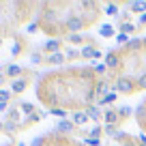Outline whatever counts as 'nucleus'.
<instances>
[{
  "mask_svg": "<svg viewBox=\"0 0 146 146\" xmlns=\"http://www.w3.org/2000/svg\"><path fill=\"white\" fill-rule=\"evenodd\" d=\"M137 90V82L131 78H118L114 82V92H123V95H131Z\"/></svg>",
  "mask_w": 146,
  "mask_h": 146,
  "instance_id": "obj_1",
  "label": "nucleus"
},
{
  "mask_svg": "<svg viewBox=\"0 0 146 146\" xmlns=\"http://www.w3.org/2000/svg\"><path fill=\"white\" fill-rule=\"evenodd\" d=\"M86 28V22H84V17H80V15H71V17H67V22H64V30L71 32V35H78V30H84Z\"/></svg>",
  "mask_w": 146,
  "mask_h": 146,
  "instance_id": "obj_2",
  "label": "nucleus"
},
{
  "mask_svg": "<svg viewBox=\"0 0 146 146\" xmlns=\"http://www.w3.org/2000/svg\"><path fill=\"white\" fill-rule=\"evenodd\" d=\"M95 92L101 97V99H103L105 95H110V92H112V90H110V82H108V80H103V78L97 80V82H95Z\"/></svg>",
  "mask_w": 146,
  "mask_h": 146,
  "instance_id": "obj_3",
  "label": "nucleus"
},
{
  "mask_svg": "<svg viewBox=\"0 0 146 146\" xmlns=\"http://www.w3.org/2000/svg\"><path fill=\"white\" fill-rule=\"evenodd\" d=\"M60 45H62V41H60V39H50L47 43H43L41 50H43V52H47V56H50V54H58Z\"/></svg>",
  "mask_w": 146,
  "mask_h": 146,
  "instance_id": "obj_4",
  "label": "nucleus"
},
{
  "mask_svg": "<svg viewBox=\"0 0 146 146\" xmlns=\"http://www.w3.org/2000/svg\"><path fill=\"white\" fill-rule=\"evenodd\" d=\"M118 64H120V58H118L116 52H110V54L105 56V67L108 69H114V67H118Z\"/></svg>",
  "mask_w": 146,
  "mask_h": 146,
  "instance_id": "obj_5",
  "label": "nucleus"
},
{
  "mask_svg": "<svg viewBox=\"0 0 146 146\" xmlns=\"http://www.w3.org/2000/svg\"><path fill=\"white\" fill-rule=\"evenodd\" d=\"M11 88H13V92H15V95H19V92H24V90L28 88V80H24V78L15 80V82H13V86H11Z\"/></svg>",
  "mask_w": 146,
  "mask_h": 146,
  "instance_id": "obj_6",
  "label": "nucleus"
},
{
  "mask_svg": "<svg viewBox=\"0 0 146 146\" xmlns=\"http://www.w3.org/2000/svg\"><path fill=\"white\" fill-rule=\"evenodd\" d=\"M129 9H131V13H146V2L144 0H135V2H131L129 5Z\"/></svg>",
  "mask_w": 146,
  "mask_h": 146,
  "instance_id": "obj_7",
  "label": "nucleus"
},
{
  "mask_svg": "<svg viewBox=\"0 0 146 146\" xmlns=\"http://www.w3.org/2000/svg\"><path fill=\"white\" fill-rule=\"evenodd\" d=\"M103 118H105V123H108V125H116L120 120V116H118V112H114V110H108V112L103 114Z\"/></svg>",
  "mask_w": 146,
  "mask_h": 146,
  "instance_id": "obj_8",
  "label": "nucleus"
},
{
  "mask_svg": "<svg viewBox=\"0 0 146 146\" xmlns=\"http://www.w3.org/2000/svg\"><path fill=\"white\" fill-rule=\"evenodd\" d=\"M64 60H67V56L58 52V54H50V56L45 58V62H50V64H62Z\"/></svg>",
  "mask_w": 146,
  "mask_h": 146,
  "instance_id": "obj_9",
  "label": "nucleus"
},
{
  "mask_svg": "<svg viewBox=\"0 0 146 146\" xmlns=\"http://www.w3.org/2000/svg\"><path fill=\"white\" fill-rule=\"evenodd\" d=\"M58 131H62V133L75 131V123H71V120H60L58 123Z\"/></svg>",
  "mask_w": 146,
  "mask_h": 146,
  "instance_id": "obj_10",
  "label": "nucleus"
},
{
  "mask_svg": "<svg viewBox=\"0 0 146 146\" xmlns=\"http://www.w3.org/2000/svg\"><path fill=\"white\" fill-rule=\"evenodd\" d=\"M73 123L75 125H86L88 123V114L86 112H75V114H73Z\"/></svg>",
  "mask_w": 146,
  "mask_h": 146,
  "instance_id": "obj_11",
  "label": "nucleus"
},
{
  "mask_svg": "<svg viewBox=\"0 0 146 146\" xmlns=\"http://www.w3.org/2000/svg\"><path fill=\"white\" fill-rule=\"evenodd\" d=\"M101 36H105V39H110V36H114V26H110V24H103V26L99 28Z\"/></svg>",
  "mask_w": 146,
  "mask_h": 146,
  "instance_id": "obj_12",
  "label": "nucleus"
},
{
  "mask_svg": "<svg viewBox=\"0 0 146 146\" xmlns=\"http://www.w3.org/2000/svg\"><path fill=\"white\" fill-rule=\"evenodd\" d=\"M84 112H86L88 114V118H99V108H97V105H86V108H84Z\"/></svg>",
  "mask_w": 146,
  "mask_h": 146,
  "instance_id": "obj_13",
  "label": "nucleus"
},
{
  "mask_svg": "<svg viewBox=\"0 0 146 146\" xmlns=\"http://www.w3.org/2000/svg\"><path fill=\"white\" fill-rule=\"evenodd\" d=\"M5 71H7V75H9V78H17L19 73H22V67H17V64H9Z\"/></svg>",
  "mask_w": 146,
  "mask_h": 146,
  "instance_id": "obj_14",
  "label": "nucleus"
},
{
  "mask_svg": "<svg viewBox=\"0 0 146 146\" xmlns=\"http://www.w3.org/2000/svg\"><path fill=\"white\" fill-rule=\"evenodd\" d=\"M116 97H118V95H116V92L112 90L110 95H105L103 99H99V105H108V103H114V101H116Z\"/></svg>",
  "mask_w": 146,
  "mask_h": 146,
  "instance_id": "obj_15",
  "label": "nucleus"
},
{
  "mask_svg": "<svg viewBox=\"0 0 146 146\" xmlns=\"http://www.w3.org/2000/svg\"><path fill=\"white\" fill-rule=\"evenodd\" d=\"M120 32H123V35H129V32H133V30H135V24H129V22H123V24H120Z\"/></svg>",
  "mask_w": 146,
  "mask_h": 146,
  "instance_id": "obj_16",
  "label": "nucleus"
},
{
  "mask_svg": "<svg viewBox=\"0 0 146 146\" xmlns=\"http://www.w3.org/2000/svg\"><path fill=\"white\" fill-rule=\"evenodd\" d=\"M95 47L92 45H86V47H82V58H95Z\"/></svg>",
  "mask_w": 146,
  "mask_h": 146,
  "instance_id": "obj_17",
  "label": "nucleus"
},
{
  "mask_svg": "<svg viewBox=\"0 0 146 146\" xmlns=\"http://www.w3.org/2000/svg\"><path fill=\"white\" fill-rule=\"evenodd\" d=\"M41 60H43L41 52H32V54H30V62L32 64H41Z\"/></svg>",
  "mask_w": 146,
  "mask_h": 146,
  "instance_id": "obj_18",
  "label": "nucleus"
},
{
  "mask_svg": "<svg viewBox=\"0 0 146 146\" xmlns=\"http://www.w3.org/2000/svg\"><path fill=\"white\" fill-rule=\"evenodd\" d=\"M67 41H69V43H84V36H82V35H69Z\"/></svg>",
  "mask_w": 146,
  "mask_h": 146,
  "instance_id": "obj_19",
  "label": "nucleus"
},
{
  "mask_svg": "<svg viewBox=\"0 0 146 146\" xmlns=\"http://www.w3.org/2000/svg\"><path fill=\"white\" fill-rule=\"evenodd\" d=\"M50 114L58 116V118H64V116H67V112H64V110H60V108H52V110H50Z\"/></svg>",
  "mask_w": 146,
  "mask_h": 146,
  "instance_id": "obj_20",
  "label": "nucleus"
},
{
  "mask_svg": "<svg viewBox=\"0 0 146 146\" xmlns=\"http://www.w3.org/2000/svg\"><path fill=\"white\" fill-rule=\"evenodd\" d=\"M140 45H142V39H131V41L127 43V47H129V50H137Z\"/></svg>",
  "mask_w": 146,
  "mask_h": 146,
  "instance_id": "obj_21",
  "label": "nucleus"
},
{
  "mask_svg": "<svg viewBox=\"0 0 146 146\" xmlns=\"http://www.w3.org/2000/svg\"><path fill=\"white\" fill-rule=\"evenodd\" d=\"M80 56H82V52H78V50H67V60L80 58Z\"/></svg>",
  "mask_w": 146,
  "mask_h": 146,
  "instance_id": "obj_22",
  "label": "nucleus"
},
{
  "mask_svg": "<svg viewBox=\"0 0 146 146\" xmlns=\"http://www.w3.org/2000/svg\"><path fill=\"white\" fill-rule=\"evenodd\" d=\"M11 99V92L9 90H0V103H7Z\"/></svg>",
  "mask_w": 146,
  "mask_h": 146,
  "instance_id": "obj_23",
  "label": "nucleus"
},
{
  "mask_svg": "<svg viewBox=\"0 0 146 146\" xmlns=\"http://www.w3.org/2000/svg\"><path fill=\"white\" fill-rule=\"evenodd\" d=\"M129 114H131V108H120L118 110V116H120V118H127Z\"/></svg>",
  "mask_w": 146,
  "mask_h": 146,
  "instance_id": "obj_24",
  "label": "nucleus"
},
{
  "mask_svg": "<svg viewBox=\"0 0 146 146\" xmlns=\"http://www.w3.org/2000/svg\"><path fill=\"white\" fill-rule=\"evenodd\" d=\"M144 88H146V73L137 80V90H144Z\"/></svg>",
  "mask_w": 146,
  "mask_h": 146,
  "instance_id": "obj_25",
  "label": "nucleus"
},
{
  "mask_svg": "<svg viewBox=\"0 0 146 146\" xmlns=\"http://www.w3.org/2000/svg\"><path fill=\"white\" fill-rule=\"evenodd\" d=\"M105 13H108V15H116V13H118V7H116V5H108V11H105Z\"/></svg>",
  "mask_w": 146,
  "mask_h": 146,
  "instance_id": "obj_26",
  "label": "nucleus"
},
{
  "mask_svg": "<svg viewBox=\"0 0 146 146\" xmlns=\"http://www.w3.org/2000/svg\"><path fill=\"white\" fill-rule=\"evenodd\" d=\"M84 142H86L88 146H99V144H101V140H95V137H86Z\"/></svg>",
  "mask_w": 146,
  "mask_h": 146,
  "instance_id": "obj_27",
  "label": "nucleus"
},
{
  "mask_svg": "<svg viewBox=\"0 0 146 146\" xmlns=\"http://www.w3.org/2000/svg\"><path fill=\"white\" fill-rule=\"evenodd\" d=\"M116 41H118V43H129V39H127V35L120 32V35H116Z\"/></svg>",
  "mask_w": 146,
  "mask_h": 146,
  "instance_id": "obj_28",
  "label": "nucleus"
},
{
  "mask_svg": "<svg viewBox=\"0 0 146 146\" xmlns=\"http://www.w3.org/2000/svg\"><path fill=\"white\" fill-rule=\"evenodd\" d=\"M99 135H101V127H95V129L90 131V137H95V140H97Z\"/></svg>",
  "mask_w": 146,
  "mask_h": 146,
  "instance_id": "obj_29",
  "label": "nucleus"
},
{
  "mask_svg": "<svg viewBox=\"0 0 146 146\" xmlns=\"http://www.w3.org/2000/svg\"><path fill=\"white\" fill-rule=\"evenodd\" d=\"M95 71L97 73H105V71H108V67H105V64H95Z\"/></svg>",
  "mask_w": 146,
  "mask_h": 146,
  "instance_id": "obj_30",
  "label": "nucleus"
},
{
  "mask_svg": "<svg viewBox=\"0 0 146 146\" xmlns=\"http://www.w3.org/2000/svg\"><path fill=\"white\" fill-rule=\"evenodd\" d=\"M28 30H30V32H36L39 28H36V24H30V26H28Z\"/></svg>",
  "mask_w": 146,
  "mask_h": 146,
  "instance_id": "obj_31",
  "label": "nucleus"
},
{
  "mask_svg": "<svg viewBox=\"0 0 146 146\" xmlns=\"http://www.w3.org/2000/svg\"><path fill=\"white\" fill-rule=\"evenodd\" d=\"M144 24H146V13L140 15V26H144Z\"/></svg>",
  "mask_w": 146,
  "mask_h": 146,
  "instance_id": "obj_32",
  "label": "nucleus"
},
{
  "mask_svg": "<svg viewBox=\"0 0 146 146\" xmlns=\"http://www.w3.org/2000/svg\"><path fill=\"white\" fill-rule=\"evenodd\" d=\"M2 110H7V103H0V112H2Z\"/></svg>",
  "mask_w": 146,
  "mask_h": 146,
  "instance_id": "obj_33",
  "label": "nucleus"
},
{
  "mask_svg": "<svg viewBox=\"0 0 146 146\" xmlns=\"http://www.w3.org/2000/svg\"><path fill=\"white\" fill-rule=\"evenodd\" d=\"M2 84H5V75H0V86H2Z\"/></svg>",
  "mask_w": 146,
  "mask_h": 146,
  "instance_id": "obj_34",
  "label": "nucleus"
},
{
  "mask_svg": "<svg viewBox=\"0 0 146 146\" xmlns=\"http://www.w3.org/2000/svg\"><path fill=\"white\" fill-rule=\"evenodd\" d=\"M140 146H146V142H142V144H140Z\"/></svg>",
  "mask_w": 146,
  "mask_h": 146,
  "instance_id": "obj_35",
  "label": "nucleus"
},
{
  "mask_svg": "<svg viewBox=\"0 0 146 146\" xmlns=\"http://www.w3.org/2000/svg\"><path fill=\"white\" fill-rule=\"evenodd\" d=\"M0 131H2V123H0Z\"/></svg>",
  "mask_w": 146,
  "mask_h": 146,
  "instance_id": "obj_36",
  "label": "nucleus"
},
{
  "mask_svg": "<svg viewBox=\"0 0 146 146\" xmlns=\"http://www.w3.org/2000/svg\"><path fill=\"white\" fill-rule=\"evenodd\" d=\"M0 45H2V39H0Z\"/></svg>",
  "mask_w": 146,
  "mask_h": 146,
  "instance_id": "obj_37",
  "label": "nucleus"
}]
</instances>
